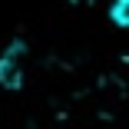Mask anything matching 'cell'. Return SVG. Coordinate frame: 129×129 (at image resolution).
<instances>
[{
  "instance_id": "cell-1",
  "label": "cell",
  "mask_w": 129,
  "mask_h": 129,
  "mask_svg": "<svg viewBox=\"0 0 129 129\" xmlns=\"http://www.w3.org/2000/svg\"><path fill=\"white\" fill-rule=\"evenodd\" d=\"M27 80V46L13 43L10 50L0 53V86L7 89H20Z\"/></svg>"
},
{
  "instance_id": "cell-2",
  "label": "cell",
  "mask_w": 129,
  "mask_h": 129,
  "mask_svg": "<svg viewBox=\"0 0 129 129\" xmlns=\"http://www.w3.org/2000/svg\"><path fill=\"white\" fill-rule=\"evenodd\" d=\"M113 20L119 27H129V0H113Z\"/></svg>"
}]
</instances>
